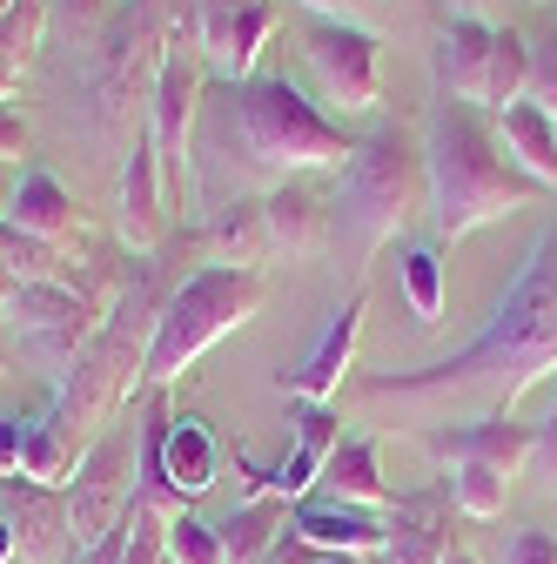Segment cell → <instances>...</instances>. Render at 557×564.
<instances>
[{"mask_svg":"<svg viewBox=\"0 0 557 564\" xmlns=\"http://www.w3.org/2000/svg\"><path fill=\"white\" fill-rule=\"evenodd\" d=\"M329 229H336V208H323V195L303 175L262 195V236L275 256H316L329 242Z\"/></svg>","mask_w":557,"mask_h":564,"instance_id":"obj_19","label":"cell"},{"mask_svg":"<svg viewBox=\"0 0 557 564\" xmlns=\"http://www.w3.org/2000/svg\"><path fill=\"white\" fill-rule=\"evenodd\" d=\"M168 0H128V8L108 14V28L95 34V115L101 128H114V115L134 101V95H155V75H162V54H168Z\"/></svg>","mask_w":557,"mask_h":564,"instance_id":"obj_7","label":"cell"},{"mask_svg":"<svg viewBox=\"0 0 557 564\" xmlns=\"http://www.w3.org/2000/svg\"><path fill=\"white\" fill-rule=\"evenodd\" d=\"M363 290L350 296V303H336L329 310V323H323V336H316V349L283 377V390L296 397V403H336L342 397V383H350V370H357V343H363Z\"/></svg>","mask_w":557,"mask_h":564,"instance_id":"obj_14","label":"cell"},{"mask_svg":"<svg viewBox=\"0 0 557 564\" xmlns=\"http://www.w3.org/2000/svg\"><path fill=\"white\" fill-rule=\"evenodd\" d=\"M75 464H81V444H75V437H61L47 416H34L14 477H28V484H41V490H67V484H75Z\"/></svg>","mask_w":557,"mask_h":564,"instance_id":"obj_29","label":"cell"},{"mask_svg":"<svg viewBox=\"0 0 557 564\" xmlns=\"http://www.w3.org/2000/svg\"><path fill=\"white\" fill-rule=\"evenodd\" d=\"M21 444H28V431L0 416V477H14V470H21Z\"/></svg>","mask_w":557,"mask_h":564,"instance_id":"obj_40","label":"cell"},{"mask_svg":"<svg viewBox=\"0 0 557 564\" xmlns=\"http://www.w3.org/2000/svg\"><path fill=\"white\" fill-rule=\"evenodd\" d=\"M524 82H531V41L517 28H498V54H491V115H504L511 101H524Z\"/></svg>","mask_w":557,"mask_h":564,"instance_id":"obj_33","label":"cell"},{"mask_svg":"<svg viewBox=\"0 0 557 564\" xmlns=\"http://www.w3.org/2000/svg\"><path fill=\"white\" fill-rule=\"evenodd\" d=\"M437 464H491L504 477H524L531 444H537V423H511V416H470V423H444V431L416 437Z\"/></svg>","mask_w":557,"mask_h":564,"instance_id":"obj_16","label":"cell"},{"mask_svg":"<svg viewBox=\"0 0 557 564\" xmlns=\"http://www.w3.org/2000/svg\"><path fill=\"white\" fill-rule=\"evenodd\" d=\"M8 223H14L21 236H41V242L67 249V242L81 236V208H75V195L61 188V175H47L41 162H28V169H21V188H14V208H8Z\"/></svg>","mask_w":557,"mask_h":564,"instance_id":"obj_21","label":"cell"},{"mask_svg":"<svg viewBox=\"0 0 557 564\" xmlns=\"http://www.w3.org/2000/svg\"><path fill=\"white\" fill-rule=\"evenodd\" d=\"M491 54H498V28L457 14V21H444V34L430 47V75H437L444 95L483 108V101H491Z\"/></svg>","mask_w":557,"mask_h":564,"instance_id":"obj_18","label":"cell"},{"mask_svg":"<svg viewBox=\"0 0 557 564\" xmlns=\"http://www.w3.org/2000/svg\"><path fill=\"white\" fill-rule=\"evenodd\" d=\"M357 134L336 115H323L290 75H255V82H222L216 101H201L195 121V188L201 175H229L236 188H283L316 169H342Z\"/></svg>","mask_w":557,"mask_h":564,"instance_id":"obj_2","label":"cell"},{"mask_svg":"<svg viewBox=\"0 0 557 564\" xmlns=\"http://www.w3.org/2000/svg\"><path fill=\"white\" fill-rule=\"evenodd\" d=\"M0 310H8V323L28 329L41 349H54V357H75V349L114 316V303L81 290L75 275H67V282H14V290L0 296Z\"/></svg>","mask_w":557,"mask_h":564,"instance_id":"obj_11","label":"cell"},{"mask_svg":"<svg viewBox=\"0 0 557 564\" xmlns=\"http://www.w3.org/2000/svg\"><path fill=\"white\" fill-rule=\"evenodd\" d=\"M0 296H8V282H0Z\"/></svg>","mask_w":557,"mask_h":564,"instance_id":"obj_47","label":"cell"},{"mask_svg":"<svg viewBox=\"0 0 557 564\" xmlns=\"http://www.w3.org/2000/svg\"><path fill=\"white\" fill-rule=\"evenodd\" d=\"M162 464H168V484L182 490V498H201L208 484L222 477V444L216 431H208L201 416H168V437H162Z\"/></svg>","mask_w":557,"mask_h":564,"instance_id":"obj_23","label":"cell"},{"mask_svg":"<svg viewBox=\"0 0 557 564\" xmlns=\"http://www.w3.org/2000/svg\"><path fill=\"white\" fill-rule=\"evenodd\" d=\"M290 538H303V544H316V551L376 557V551H383V511L336 505V498H303V505L290 511Z\"/></svg>","mask_w":557,"mask_h":564,"instance_id":"obj_20","label":"cell"},{"mask_svg":"<svg viewBox=\"0 0 557 564\" xmlns=\"http://www.w3.org/2000/svg\"><path fill=\"white\" fill-rule=\"evenodd\" d=\"M444 557H450V490L390 498L376 564H444Z\"/></svg>","mask_w":557,"mask_h":564,"instance_id":"obj_17","label":"cell"},{"mask_svg":"<svg viewBox=\"0 0 557 564\" xmlns=\"http://www.w3.org/2000/svg\"><path fill=\"white\" fill-rule=\"evenodd\" d=\"M396 275H403V296H409L416 329H437V323H444V249H437V242L403 249Z\"/></svg>","mask_w":557,"mask_h":564,"instance_id":"obj_30","label":"cell"},{"mask_svg":"<svg viewBox=\"0 0 557 564\" xmlns=\"http://www.w3.org/2000/svg\"><path fill=\"white\" fill-rule=\"evenodd\" d=\"M134 437H142V423H108V431L81 451L75 484H67V524H75V551H95V544L114 538V524L128 518V498H134Z\"/></svg>","mask_w":557,"mask_h":564,"instance_id":"obj_10","label":"cell"},{"mask_svg":"<svg viewBox=\"0 0 557 564\" xmlns=\"http://www.w3.org/2000/svg\"><path fill=\"white\" fill-rule=\"evenodd\" d=\"M491 8H498V0H457V14H463V21H491Z\"/></svg>","mask_w":557,"mask_h":564,"instance_id":"obj_43","label":"cell"},{"mask_svg":"<svg viewBox=\"0 0 557 564\" xmlns=\"http://www.w3.org/2000/svg\"><path fill=\"white\" fill-rule=\"evenodd\" d=\"M14 188H21V169L0 162V223H8V208H14Z\"/></svg>","mask_w":557,"mask_h":564,"instance_id":"obj_42","label":"cell"},{"mask_svg":"<svg viewBox=\"0 0 557 564\" xmlns=\"http://www.w3.org/2000/svg\"><path fill=\"white\" fill-rule=\"evenodd\" d=\"M444 490H450V511L491 524L504 518V498H511V477L491 470V464H444Z\"/></svg>","mask_w":557,"mask_h":564,"instance_id":"obj_31","label":"cell"},{"mask_svg":"<svg viewBox=\"0 0 557 564\" xmlns=\"http://www.w3.org/2000/svg\"><path fill=\"white\" fill-rule=\"evenodd\" d=\"M430 208V175H424V134L409 121H376L336 182V236L350 249H383L396 242L416 216Z\"/></svg>","mask_w":557,"mask_h":564,"instance_id":"obj_4","label":"cell"},{"mask_svg":"<svg viewBox=\"0 0 557 564\" xmlns=\"http://www.w3.org/2000/svg\"><path fill=\"white\" fill-rule=\"evenodd\" d=\"M498 564H557V538H550V531H537V524H517V531L504 538Z\"/></svg>","mask_w":557,"mask_h":564,"instance_id":"obj_36","label":"cell"},{"mask_svg":"<svg viewBox=\"0 0 557 564\" xmlns=\"http://www.w3.org/2000/svg\"><path fill=\"white\" fill-rule=\"evenodd\" d=\"M0 518L14 524V564H61L75 544L67 490H41L28 477H0Z\"/></svg>","mask_w":557,"mask_h":564,"instance_id":"obj_15","label":"cell"},{"mask_svg":"<svg viewBox=\"0 0 557 564\" xmlns=\"http://www.w3.org/2000/svg\"><path fill=\"white\" fill-rule=\"evenodd\" d=\"M544 377H557V216L537 229L517 282L457 357L350 377L342 403L363 423H376V431L424 437V431L470 423V416H511Z\"/></svg>","mask_w":557,"mask_h":564,"instance_id":"obj_1","label":"cell"},{"mask_svg":"<svg viewBox=\"0 0 557 564\" xmlns=\"http://www.w3.org/2000/svg\"><path fill=\"white\" fill-rule=\"evenodd\" d=\"M168 557L175 564H229V544H222V524H208L201 511H182L168 531H162Z\"/></svg>","mask_w":557,"mask_h":564,"instance_id":"obj_34","label":"cell"},{"mask_svg":"<svg viewBox=\"0 0 557 564\" xmlns=\"http://www.w3.org/2000/svg\"><path fill=\"white\" fill-rule=\"evenodd\" d=\"M162 531H168V518L128 505V518L114 524V538H101L95 551H75V557H88V564H175L168 544H162Z\"/></svg>","mask_w":557,"mask_h":564,"instance_id":"obj_28","label":"cell"},{"mask_svg":"<svg viewBox=\"0 0 557 564\" xmlns=\"http://www.w3.org/2000/svg\"><path fill=\"white\" fill-rule=\"evenodd\" d=\"M201 249H208V262H222V269H255V256L269 249L262 202H222L216 216H208V229H201Z\"/></svg>","mask_w":557,"mask_h":564,"instance_id":"obj_27","label":"cell"},{"mask_svg":"<svg viewBox=\"0 0 557 564\" xmlns=\"http://www.w3.org/2000/svg\"><path fill=\"white\" fill-rule=\"evenodd\" d=\"M424 175H430V229H437V249L444 242H463L470 229L483 223H504L517 208H531L544 188L504 155L498 128L483 121L470 101L457 95H430L424 108Z\"/></svg>","mask_w":557,"mask_h":564,"instance_id":"obj_3","label":"cell"},{"mask_svg":"<svg viewBox=\"0 0 557 564\" xmlns=\"http://www.w3.org/2000/svg\"><path fill=\"white\" fill-rule=\"evenodd\" d=\"M283 538H290V505H283V498H242V505L222 518L229 564H269Z\"/></svg>","mask_w":557,"mask_h":564,"instance_id":"obj_25","label":"cell"},{"mask_svg":"<svg viewBox=\"0 0 557 564\" xmlns=\"http://www.w3.org/2000/svg\"><path fill=\"white\" fill-rule=\"evenodd\" d=\"M75 564H88V557H75Z\"/></svg>","mask_w":557,"mask_h":564,"instance_id":"obj_48","label":"cell"},{"mask_svg":"<svg viewBox=\"0 0 557 564\" xmlns=\"http://www.w3.org/2000/svg\"><path fill=\"white\" fill-rule=\"evenodd\" d=\"M0 564H14V524L0 518Z\"/></svg>","mask_w":557,"mask_h":564,"instance_id":"obj_44","label":"cell"},{"mask_svg":"<svg viewBox=\"0 0 557 564\" xmlns=\"http://www.w3.org/2000/svg\"><path fill=\"white\" fill-rule=\"evenodd\" d=\"M524 101H537V108L557 121V21L531 41V82H524Z\"/></svg>","mask_w":557,"mask_h":564,"instance_id":"obj_35","label":"cell"},{"mask_svg":"<svg viewBox=\"0 0 557 564\" xmlns=\"http://www.w3.org/2000/svg\"><path fill=\"white\" fill-rule=\"evenodd\" d=\"M524 477H537V490H550V498H557V403H550V416L537 423V444H531Z\"/></svg>","mask_w":557,"mask_h":564,"instance_id":"obj_37","label":"cell"},{"mask_svg":"<svg viewBox=\"0 0 557 564\" xmlns=\"http://www.w3.org/2000/svg\"><path fill=\"white\" fill-rule=\"evenodd\" d=\"M0 282H67V249L41 242V236H21L14 223H0Z\"/></svg>","mask_w":557,"mask_h":564,"instance_id":"obj_32","label":"cell"},{"mask_svg":"<svg viewBox=\"0 0 557 564\" xmlns=\"http://www.w3.org/2000/svg\"><path fill=\"white\" fill-rule=\"evenodd\" d=\"M498 141H504V155H511L544 195H557V121H550L537 101H511V108L498 115Z\"/></svg>","mask_w":557,"mask_h":564,"instance_id":"obj_22","label":"cell"},{"mask_svg":"<svg viewBox=\"0 0 557 564\" xmlns=\"http://www.w3.org/2000/svg\"><path fill=\"white\" fill-rule=\"evenodd\" d=\"M323 498L336 505H363V511H390V484H383V457L376 437H342L329 470H323Z\"/></svg>","mask_w":557,"mask_h":564,"instance_id":"obj_24","label":"cell"},{"mask_svg":"<svg viewBox=\"0 0 557 564\" xmlns=\"http://www.w3.org/2000/svg\"><path fill=\"white\" fill-rule=\"evenodd\" d=\"M262 296H269L262 269H222V262H208V269L182 275L175 290L162 296V310H155L149 357H142V390L182 383V370H195L222 336H236L242 323L262 316Z\"/></svg>","mask_w":557,"mask_h":564,"instance_id":"obj_5","label":"cell"},{"mask_svg":"<svg viewBox=\"0 0 557 564\" xmlns=\"http://www.w3.org/2000/svg\"><path fill=\"white\" fill-rule=\"evenodd\" d=\"M8 8H14V0H0V14H8Z\"/></svg>","mask_w":557,"mask_h":564,"instance_id":"obj_46","label":"cell"},{"mask_svg":"<svg viewBox=\"0 0 557 564\" xmlns=\"http://www.w3.org/2000/svg\"><path fill=\"white\" fill-rule=\"evenodd\" d=\"M28 149H34V134H28L21 108H14V101H0V162H14V169H28Z\"/></svg>","mask_w":557,"mask_h":564,"instance_id":"obj_38","label":"cell"},{"mask_svg":"<svg viewBox=\"0 0 557 564\" xmlns=\"http://www.w3.org/2000/svg\"><path fill=\"white\" fill-rule=\"evenodd\" d=\"M296 8H309V14H323V21H350L357 8H383V0H296Z\"/></svg>","mask_w":557,"mask_h":564,"instance_id":"obj_41","label":"cell"},{"mask_svg":"<svg viewBox=\"0 0 557 564\" xmlns=\"http://www.w3.org/2000/svg\"><path fill=\"white\" fill-rule=\"evenodd\" d=\"M114 236L134 256H155L162 236H168V175L155 162L149 134L128 141V169H121V195H114Z\"/></svg>","mask_w":557,"mask_h":564,"instance_id":"obj_13","label":"cell"},{"mask_svg":"<svg viewBox=\"0 0 557 564\" xmlns=\"http://www.w3.org/2000/svg\"><path fill=\"white\" fill-rule=\"evenodd\" d=\"M155 310H162V296L134 290L128 303H114V316L75 349V357H67V377H61V397H54L47 423L61 437H75L81 451L121 416V403L142 390V357H149Z\"/></svg>","mask_w":557,"mask_h":564,"instance_id":"obj_6","label":"cell"},{"mask_svg":"<svg viewBox=\"0 0 557 564\" xmlns=\"http://www.w3.org/2000/svg\"><path fill=\"white\" fill-rule=\"evenodd\" d=\"M444 564H477V557H470V551H450V557H444Z\"/></svg>","mask_w":557,"mask_h":564,"instance_id":"obj_45","label":"cell"},{"mask_svg":"<svg viewBox=\"0 0 557 564\" xmlns=\"http://www.w3.org/2000/svg\"><path fill=\"white\" fill-rule=\"evenodd\" d=\"M201 47L195 34H168V54H162V75H155V95H149V141H155V162L168 175V188L195 195V121H201Z\"/></svg>","mask_w":557,"mask_h":564,"instance_id":"obj_9","label":"cell"},{"mask_svg":"<svg viewBox=\"0 0 557 564\" xmlns=\"http://www.w3.org/2000/svg\"><path fill=\"white\" fill-rule=\"evenodd\" d=\"M336 444H342V416H336L329 403H303V410H296V437H290V457L275 464V470H262V464L236 457L242 498H283V505H303L309 490L323 484V470H329Z\"/></svg>","mask_w":557,"mask_h":564,"instance_id":"obj_12","label":"cell"},{"mask_svg":"<svg viewBox=\"0 0 557 564\" xmlns=\"http://www.w3.org/2000/svg\"><path fill=\"white\" fill-rule=\"evenodd\" d=\"M303 61L316 82V108L336 121H357L383 108V82H376V34L357 21H323L309 14L303 28Z\"/></svg>","mask_w":557,"mask_h":564,"instance_id":"obj_8","label":"cell"},{"mask_svg":"<svg viewBox=\"0 0 557 564\" xmlns=\"http://www.w3.org/2000/svg\"><path fill=\"white\" fill-rule=\"evenodd\" d=\"M269 564H376V557H350V551H316V544H303V538H283L275 544V557Z\"/></svg>","mask_w":557,"mask_h":564,"instance_id":"obj_39","label":"cell"},{"mask_svg":"<svg viewBox=\"0 0 557 564\" xmlns=\"http://www.w3.org/2000/svg\"><path fill=\"white\" fill-rule=\"evenodd\" d=\"M47 21H54V0H14L0 14V101L21 88V75L34 67L41 41H47Z\"/></svg>","mask_w":557,"mask_h":564,"instance_id":"obj_26","label":"cell"}]
</instances>
